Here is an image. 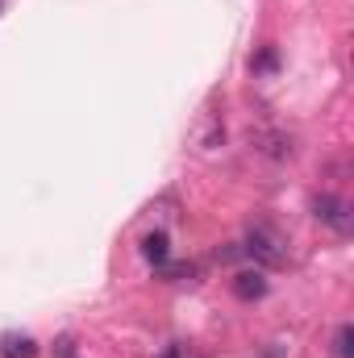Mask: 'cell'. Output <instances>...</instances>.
Here are the masks:
<instances>
[{"mask_svg":"<svg viewBox=\"0 0 354 358\" xmlns=\"http://www.w3.org/2000/svg\"><path fill=\"white\" fill-rule=\"evenodd\" d=\"M159 358H179V350H176V346H167V350H163Z\"/></svg>","mask_w":354,"mask_h":358,"instance_id":"obj_8","label":"cell"},{"mask_svg":"<svg viewBox=\"0 0 354 358\" xmlns=\"http://www.w3.org/2000/svg\"><path fill=\"white\" fill-rule=\"evenodd\" d=\"M313 213H317V221H325L334 234H351V225H354L351 221V204H346L342 196H330V192L317 196V200H313Z\"/></svg>","mask_w":354,"mask_h":358,"instance_id":"obj_2","label":"cell"},{"mask_svg":"<svg viewBox=\"0 0 354 358\" xmlns=\"http://www.w3.org/2000/svg\"><path fill=\"white\" fill-rule=\"evenodd\" d=\"M259 267H283L288 263V238L271 225H250L246 234V246H242Z\"/></svg>","mask_w":354,"mask_h":358,"instance_id":"obj_1","label":"cell"},{"mask_svg":"<svg viewBox=\"0 0 354 358\" xmlns=\"http://www.w3.org/2000/svg\"><path fill=\"white\" fill-rule=\"evenodd\" d=\"M334 358H354V325H342L334 334Z\"/></svg>","mask_w":354,"mask_h":358,"instance_id":"obj_6","label":"cell"},{"mask_svg":"<svg viewBox=\"0 0 354 358\" xmlns=\"http://www.w3.org/2000/svg\"><path fill=\"white\" fill-rule=\"evenodd\" d=\"M59 358H76V350H71V342H59Z\"/></svg>","mask_w":354,"mask_h":358,"instance_id":"obj_7","label":"cell"},{"mask_svg":"<svg viewBox=\"0 0 354 358\" xmlns=\"http://www.w3.org/2000/svg\"><path fill=\"white\" fill-rule=\"evenodd\" d=\"M142 255H146L155 267H167V234H163V229L146 234V238H142Z\"/></svg>","mask_w":354,"mask_h":358,"instance_id":"obj_5","label":"cell"},{"mask_svg":"<svg viewBox=\"0 0 354 358\" xmlns=\"http://www.w3.org/2000/svg\"><path fill=\"white\" fill-rule=\"evenodd\" d=\"M234 296H238V300H259V296H267L263 271H242V275H234Z\"/></svg>","mask_w":354,"mask_h":358,"instance_id":"obj_3","label":"cell"},{"mask_svg":"<svg viewBox=\"0 0 354 358\" xmlns=\"http://www.w3.org/2000/svg\"><path fill=\"white\" fill-rule=\"evenodd\" d=\"M38 355V342L29 334H4L0 338V358H34Z\"/></svg>","mask_w":354,"mask_h":358,"instance_id":"obj_4","label":"cell"}]
</instances>
